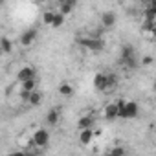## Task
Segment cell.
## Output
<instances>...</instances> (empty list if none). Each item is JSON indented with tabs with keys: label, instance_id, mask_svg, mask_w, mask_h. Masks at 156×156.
Returning a JSON list of instances; mask_svg holds the SVG:
<instances>
[{
	"label": "cell",
	"instance_id": "20",
	"mask_svg": "<svg viewBox=\"0 0 156 156\" xmlns=\"http://www.w3.org/2000/svg\"><path fill=\"white\" fill-rule=\"evenodd\" d=\"M130 55H134V48L132 46H123L121 48V61L127 59V57H130Z\"/></svg>",
	"mask_w": 156,
	"mask_h": 156
},
{
	"label": "cell",
	"instance_id": "21",
	"mask_svg": "<svg viewBox=\"0 0 156 156\" xmlns=\"http://www.w3.org/2000/svg\"><path fill=\"white\" fill-rule=\"evenodd\" d=\"M59 11H61L62 15H70V13L73 11V8H72L68 2H61V8H59Z\"/></svg>",
	"mask_w": 156,
	"mask_h": 156
},
{
	"label": "cell",
	"instance_id": "1",
	"mask_svg": "<svg viewBox=\"0 0 156 156\" xmlns=\"http://www.w3.org/2000/svg\"><path fill=\"white\" fill-rule=\"evenodd\" d=\"M118 103V118L121 119H132L138 116L140 112V107L136 101H125V99H119L116 101Z\"/></svg>",
	"mask_w": 156,
	"mask_h": 156
},
{
	"label": "cell",
	"instance_id": "11",
	"mask_svg": "<svg viewBox=\"0 0 156 156\" xmlns=\"http://www.w3.org/2000/svg\"><path fill=\"white\" fill-rule=\"evenodd\" d=\"M59 94H61L62 98H70V96L73 94V87H72L68 81H62V83L59 85Z\"/></svg>",
	"mask_w": 156,
	"mask_h": 156
},
{
	"label": "cell",
	"instance_id": "13",
	"mask_svg": "<svg viewBox=\"0 0 156 156\" xmlns=\"http://www.w3.org/2000/svg\"><path fill=\"white\" fill-rule=\"evenodd\" d=\"M28 103L33 105V107L41 105V103H42V92H39V90H31V92H30V99H28Z\"/></svg>",
	"mask_w": 156,
	"mask_h": 156
},
{
	"label": "cell",
	"instance_id": "14",
	"mask_svg": "<svg viewBox=\"0 0 156 156\" xmlns=\"http://www.w3.org/2000/svg\"><path fill=\"white\" fill-rule=\"evenodd\" d=\"M64 19H66V15H62L61 11H55L53 13V20H51V28H61L62 24H64Z\"/></svg>",
	"mask_w": 156,
	"mask_h": 156
},
{
	"label": "cell",
	"instance_id": "8",
	"mask_svg": "<svg viewBox=\"0 0 156 156\" xmlns=\"http://www.w3.org/2000/svg\"><path fill=\"white\" fill-rule=\"evenodd\" d=\"M116 118H118V103H108V105L105 107V119L112 121V119H116Z\"/></svg>",
	"mask_w": 156,
	"mask_h": 156
},
{
	"label": "cell",
	"instance_id": "7",
	"mask_svg": "<svg viewBox=\"0 0 156 156\" xmlns=\"http://www.w3.org/2000/svg\"><path fill=\"white\" fill-rule=\"evenodd\" d=\"M94 87L98 88V90H101V92H105V90H108V87H107V73H96V77H94Z\"/></svg>",
	"mask_w": 156,
	"mask_h": 156
},
{
	"label": "cell",
	"instance_id": "15",
	"mask_svg": "<svg viewBox=\"0 0 156 156\" xmlns=\"http://www.w3.org/2000/svg\"><path fill=\"white\" fill-rule=\"evenodd\" d=\"M46 123H48L50 127H55V125L59 123V110H50L48 116H46Z\"/></svg>",
	"mask_w": 156,
	"mask_h": 156
},
{
	"label": "cell",
	"instance_id": "22",
	"mask_svg": "<svg viewBox=\"0 0 156 156\" xmlns=\"http://www.w3.org/2000/svg\"><path fill=\"white\" fill-rule=\"evenodd\" d=\"M53 13H55V11H46V13L42 15V22L50 26V24H51V20H53Z\"/></svg>",
	"mask_w": 156,
	"mask_h": 156
},
{
	"label": "cell",
	"instance_id": "16",
	"mask_svg": "<svg viewBox=\"0 0 156 156\" xmlns=\"http://www.w3.org/2000/svg\"><path fill=\"white\" fill-rule=\"evenodd\" d=\"M143 15H145L147 20H154V19H156V4H149V6L145 8Z\"/></svg>",
	"mask_w": 156,
	"mask_h": 156
},
{
	"label": "cell",
	"instance_id": "10",
	"mask_svg": "<svg viewBox=\"0 0 156 156\" xmlns=\"http://www.w3.org/2000/svg\"><path fill=\"white\" fill-rule=\"evenodd\" d=\"M94 138V130L92 129H81V134H79V141L83 145H88Z\"/></svg>",
	"mask_w": 156,
	"mask_h": 156
},
{
	"label": "cell",
	"instance_id": "26",
	"mask_svg": "<svg viewBox=\"0 0 156 156\" xmlns=\"http://www.w3.org/2000/svg\"><path fill=\"white\" fill-rule=\"evenodd\" d=\"M4 2H6V0H0V6H2V4H4Z\"/></svg>",
	"mask_w": 156,
	"mask_h": 156
},
{
	"label": "cell",
	"instance_id": "5",
	"mask_svg": "<svg viewBox=\"0 0 156 156\" xmlns=\"http://www.w3.org/2000/svg\"><path fill=\"white\" fill-rule=\"evenodd\" d=\"M31 77H37V72H35L33 66H24V68H20L17 72V81L19 83H22L26 79H31Z\"/></svg>",
	"mask_w": 156,
	"mask_h": 156
},
{
	"label": "cell",
	"instance_id": "18",
	"mask_svg": "<svg viewBox=\"0 0 156 156\" xmlns=\"http://www.w3.org/2000/svg\"><path fill=\"white\" fill-rule=\"evenodd\" d=\"M118 73H107V87L108 88H116L118 87Z\"/></svg>",
	"mask_w": 156,
	"mask_h": 156
},
{
	"label": "cell",
	"instance_id": "3",
	"mask_svg": "<svg viewBox=\"0 0 156 156\" xmlns=\"http://www.w3.org/2000/svg\"><path fill=\"white\" fill-rule=\"evenodd\" d=\"M31 141H33L35 147H46L48 141H50V132H48L46 129H39V130H35Z\"/></svg>",
	"mask_w": 156,
	"mask_h": 156
},
{
	"label": "cell",
	"instance_id": "28",
	"mask_svg": "<svg viewBox=\"0 0 156 156\" xmlns=\"http://www.w3.org/2000/svg\"><path fill=\"white\" fill-rule=\"evenodd\" d=\"M141 2H149V0H141Z\"/></svg>",
	"mask_w": 156,
	"mask_h": 156
},
{
	"label": "cell",
	"instance_id": "12",
	"mask_svg": "<svg viewBox=\"0 0 156 156\" xmlns=\"http://www.w3.org/2000/svg\"><path fill=\"white\" fill-rule=\"evenodd\" d=\"M0 51L2 53H11L13 51V42L8 37H0Z\"/></svg>",
	"mask_w": 156,
	"mask_h": 156
},
{
	"label": "cell",
	"instance_id": "2",
	"mask_svg": "<svg viewBox=\"0 0 156 156\" xmlns=\"http://www.w3.org/2000/svg\"><path fill=\"white\" fill-rule=\"evenodd\" d=\"M77 44L87 48L88 51H94V53H99L105 48V41L98 39V37H79V39H77Z\"/></svg>",
	"mask_w": 156,
	"mask_h": 156
},
{
	"label": "cell",
	"instance_id": "25",
	"mask_svg": "<svg viewBox=\"0 0 156 156\" xmlns=\"http://www.w3.org/2000/svg\"><path fill=\"white\" fill-rule=\"evenodd\" d=\"M20 98H22V101H28V99H30V92H28V90H22V92H20Z\"/></svg>",
	"mask_w": 156,
	"mask_h": 156
},
{
	"label": "cell",
	"instance_id": "17",
	"mask_svg": "<svg viewBox=\"0 0 156 156\" xmlns=\"http://www.w3.org/2000/svg\"><path fill=\"white\" fill-rule=\"evenodd\" d=\"M35 88H37V77H31V79L22 81V90L31 92V90H35Z\"/></svg>",
	"mask_w": 156,
	"mask_h": 156
},
{
	"label": "cell",
	"instance_id": "4",
	"mask_svg": "<svg viewBox=\"0 0 156 156\" xmlns=\"http://www.w3.org/2000/svg\"><path fill=\"white\" fill-rule=\"evenodd\" d=\"M37 35H39L37 28H30V30H26V31L20 35V44H22V46H30V44H33L35 39H37Z\"/></svg>",
	"mask_w": 156,
	"mask_h": 156
},
{
	"label": "cell",
	"instance_id": "27",
	"mask_svg": "<svg viewBox=\"0 0 156 156\" xmlns=\"http://www.w3.org/2000/svg\"><path fill=\"white\" fill-rule=\"evenodd\" d=\"M39 2H46V0H39Z\"/></svg>",
	"mask_w": 156,
	"mask_h": 156
},
{
	"label": "cell",
	"instance_id": "9",
	"mask_svg": "<svg viewBox=\"0 0 156 156\" xmlns=\"http://www.w3.org/2000/svg\"><path fill=\"white\" fill-rule=\"evenodd\" d=\"M77 127H79V130H81V129H92V127H94V116L88 114V116L79 118V121H77Z\"/></svg>",
	"mask_w": 156,
	"mask_h": 156
},
{
	"label": "cell",
	"instance_id": "6",
	"mask_svg": "<svg viewBox=\"0 0 156 156\" xmlns=\"http://www.w3.org/2000/svg\"><path fill=\"white\" fill-rule=\"evenodd\" d=\"M116 20H118V17H116L114 11H105V13L101 15V24H103L105 28H112V26H116Z\"/></svg>",
	"mask_w": 156,
	"mask_h": 156
},
{
	"label": "cell",
	"instance_id": "24",
	"mask_svg": "<svg viewBox=\"0 0 156 156\" xmlns=\"http://www.w3.org/2000/svg\"><path fill=\"white\" fill-rule=\"evenodd\" d=\"M141 64H143V66H151V64H152V57H143V59H141Z\"/></svg>",
	"mask_w": 156,
	"mask_h": 156
},
{
	"label": "cell",
	"instance_id": "23",
	"mask_svg": "<svg viewBox=\"0 0 156 156\" xmlns=\"http://www.w3.org/2000/svg\"><path fill=\"white\" fill-rule=\"evenodd\" d=\"M125 152H127V149H123V147H116V149L110 151L112 156H119V154H125Z\"/></svg>",
	"mask_w": 156,
	"mask_h": 156
},
{
	"label": "cell",
	"instance_id": "19",
	"mask_svg": "<svg viewBox=\"0 0 156 156\" xmlns=\"http://www.w3.org/2000/svg\"><path fill=\"white\" fill-rule=\"evenodd\" d=\"M123 64L129 68V70H134L136 66H138V61H136V55H130V57H127V59H123Z\"/></svg>",
	"mask_w": 156,
	"mask_h": 156
}]
</instances>
